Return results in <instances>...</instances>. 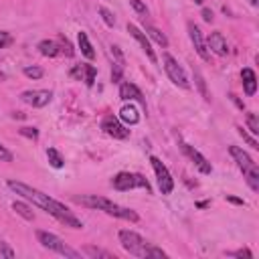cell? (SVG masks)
<instances>
[{
  "label": "cell",
  "mask_w": 259,
  "mask_h": 259,
  "mask_svg": "<svg viewBox=\"0 0 259 259\" xmlns=\"http://www.w3.org/2000/svg\"><path fill=\"white\" fill-rule=\"evenodd\" d=\"M0 255H2V257H6V259H12V257H14V251H12V247L6 243V241H2V239H0Z\"/></svg>",
  "instance_id": "cell-32"
},
{
  "label": "cell",
  "mask_w": 259,
  "mask_h": 259,
  "mask_svg": "<svg viewBox=\"0 0 259 259\" xmlns=\"http://www.w3.org/2000/svg\"><path fill=\"white\" fill-rule=\"evenodd\" d=\"M71 77H75V79L83 81V65H75V67L71 69Z\"/></svg>",
  "instance_id": "cell-38"
},
{
  "label": "cell",
  "mask_w": 259,
  "mask_h": 259,
  "mask_svg": "<svg viewBox=\"0 0 259 259\" xmlns=\"http://www.w3.org/2000/svg\"><path fill=\"white\" fill-rule=\"evenodd\" d=\"M146 37L148 39H152L154 43H156V45H160L162 49H166L168 47V39H166V34L162 32V30H158L156 27H150V25H146Z\"/></svg>",
  "instance_id": "cell-19"
},
{
  "label": "cell",
  "mask_w": 259,
  "mask_h": 259,
  "mask_svg": "<svg viewBox=\"0 0 259 259\" xmlns=\"http://www.w3.org/2000/svg\"><path fill=\"white\" fill-rule=\"evenodd\" d=\"M188 37H191V41H193V47L197 51V55L202 61L209 63L211 61V53H209V49H206V43H204V37H202L201 29L195 23H188Z\"/></svg>",
  "instance_id": "cell-10"
},
{
  "label": "cell",
  "mask_w": 259,
  "mask_h": 259,
  "mask_svg": "<svg viewBox=\"0 0 259 259\" xmlns=\"http://www.w3.org/2000/svg\"><path fill=\"white\" fill-rule=\"evenodd\" d=\"M101 130L106 132L108 136L115 138V140H126V138L130 136V130L122 124V119L115 117V115H106L103 117V122H101Z\"/></svg>",
  "instance_id": "cell-9"
},
{
  "label": "cell",
  "mask_w": 259,
  "mask_h": 259,
  "mask_svg": "<svg viewBox=\"0 0 259 259\" xmlns=\"http://www.w3.org/2000/svg\"><path fill=\"white\" fill-rule=\"evenodd\" d=\"M21 99L25 103H29V106H32V108H45L47 103L53 99V93H51L49 89H29V91L21 93Z\"/></svg>",
  "instance_id": "cell-11"
},
{
  "label": "cell",
  "mask_w": 259,
  "mask_h": 259,
  "mask_svg": "<svg viewBox=\"0 0 259 259\" xmlns=\"http://www.w3.org/2000/svg\"><path fill=\"white\" fill-rule=\"evenodd\" d=\"M195 83H197V87H199L202 99H204V101H211V95H209V91H206V81H204V77L201 75L199 69H195Z\"/></svg>",
  "instance_id": "cell-24"
},
{
  "label": "cell",
  "mask_w": 259,
  "mask_h": 259,
  "mask_svg": "<svg viewBox=\"0 0 259 259\" xmlns=\"http://www.w3.org/2000/svg\"><path fill=\"white\" fill-rule=\"evenodd\" d=\"M39 51L43 57H57L59 55V45L57 41H51V39H45L39 43Z\"/></svg>",
  "instance_id": "cell-20"
},
{
  "label": "cell",
  "mask_w": 259,
  "mask_h": 259,
  "mask_svg": "<svg viewBox=\"0 0 259 259\" xmlns=\"http://www.w3.org/2000/svg\"><path fill=\"white\" fill-rule=\"evenodd\" d=\"M227 201H229V202H233V204H245V201H243V199H237V197H227Z\"/></svg>",
  "instance_id": "cell-40"
},
{
  "label": "cell",
  "mask_w": 259,
  "mask_h": 259,
  "mask_svg": "<svg viewBox=\"0 0 259 259\" xmlns=\"http://www.w3.org/2000/svg\"><path fill=\"white\" fill-rule=\"evenodd\" d=\"M12 211H16V215H21V217H23V219H27V221H32V219H34V213H32V209H30L29 204L21 202V201L12 202Z\"/></svg>",
  "instance_id": "cell-21"
},
{
  "label": "cell",
  "mask_w": 259,
  "mask_h": 259,
  "mask_svg": "<svg viewBox=\"0 0 259 259\" xmlns=\"http://www.w3.org/2000/svg\"><path fill=\"white\" fill-rule=\"evenodd\" d=\"M23 73L29 77V79H41L43 75H45V71L41 67H37V65H32V67H25L23 69Z\"/></svg>",
  "instance_id": "cell-27"
},
{
  "label": "cell",
  "mask_w": 259,
  "mask_h": 259,
  "mask_svg": "<svg viewBox=\"0 0 259 259\" xmlns=\"http://www.w3.org/2000/svg\"><path fill=\"white\" fill-rule=\"evenodd\" d=\"M204 43H206V49H211L215 55H219V57L229 55V45H227V39L223 37L221 32H213L211 37L206 39Z\"/></svg>",
  "instance_id": "cell-14"
},
{
  "label": "cell",
  "mask_w": 259,
  "mask_h": 259,
  "mask_svg": "<svg viewBox=\"0 0 259 259\" xmlns=\"http://www.w3.org/2000/svg\"><path fill=\"white\" fill-rule=\"evenodd\" d=\"M12 43V37L8 32H4V30H0V49H4V47H8Z\"/></svg>",
  "instance_id": "cell-37"
},
{
  "label": "cell",
  "mask_w": 259,
  "mask_h": 259,
  "mask_svg": "<svg viewBox=\"0 0 259 259\" xmlns=\"http://www.w3.org/2000/svg\"><path fill=\"white\" fill-rule=\"evenodd\" d=\"M77 41H79V49H81L83 57H87L89 61H93V59H95V51H93V47H91V43H89L87 32L81 30V32L77 34Z\"/></svg>",
  "instance_id": "cell-18"
},
{
  "label": "cell",
  "mask_w": 259,
  "mask_h": 259,
  "mask_svg": "<svg viewBox=\"0 0 259 259\" xmlns=\"http://www.w3.org/2000/svg\"><path fill=\"white\" fill-rule=\"evenodd\" d=\"M112 186L115 191H122V193L132 191V188H144L146 193H152L150 182L142 174H134V172H119V174H115L112 180Z\"/></svg>",
  "instance_id": "cell-6"
},
{
  "label": "cell",
  "mask_w": 259,
  "mask_h": 259,
  "mask_svg": "<svg viewBox=\"0 0 259 259\" xmlns=\"http://www.w3.org/2000/svg\"><path fill=\"white\" fill-rule=\"evenodd\" d=\"M99 14H101L103 23H106L108 27H115V16L112 14V10H108L106 6H101V8H99Z\"/></svg>",
  "instance_id": "cell-29"
},
{
  "label": "cell",
  "mask_w": 259,
  "mask_h": 259,
  "mask_svg": "<svg viewBox=\"0 0 259 259\" xmlns=\"http://www.w3.org/2000/svg\"><path fill=\"white\" fill-rule=\"evenodd\" d=\"M47 158H49V164L53 166V168H63L65 166L63 156L59 154V150H55V148H49L47 150Z\"/></svg>",
  "instance_id": "cell-23"
},
{
  "label": "cell",
  "mask_w": 259,
  "mask_h": 259,
  "mask_svg": "<svg viewBox=\"0 0 259 259\" xmlns=\"http://www.w3.org/2000/svg\"><path fill=\"white\" fill-rule=\"evenodd\" d=\"M95 75H97V69L93 65H83V81H85V85H87V87H93Z\"/></svg>",
  "instance_id": "cell-25"
},
{
  "label": "cell",
  "mask_w": 259,
  "mask_h": 259,
  "mask_svg": "<svg viewBox=\"0 0 259 259\" xmlns=\"http://www.w3.org/2000/svg\"><path fill=\"white\" fill-rule=\"evenodd\" d=\"M10 191H14L16 195H21L23 199L30 201L34 206H39V209L47 211L51 217H55L59 223H63L65 227H71V229H83V223L67 209V206L55 199H51L49 195H45L43 191H39V188H32L25 182H19V180H8L6 182Z\"/></svg>",
  "instance_id": "cell-1"
},
{
  "label": "cell",
  "mask_w": 259,
  "mask_h": 259,
  "mask_svg": "<svg viewBox=\"0 0 259 259\" xmlns=\"http://www.w3.org/2000/svg\"><path fill=\"white\" fill-rule=\"evenodd\" d=\"M130 4H132V8L140 14V19L142 21H146V16H148V6L142 2V0H130Z\"/></svg>",
  "instance_id": "cell-28"
},
{
  "label": "cell",
  "mask_w": 259,
  "mask_h": 259,
  "mask_svg": "<svg viewBox=\"0 0 259 259\" xmlns=\"http://www.w3.org/2000/svg\"><path fill=\"white\" fill-rule=\"evenodd\" d=\"M227 255H231V257H239V259H251L253 257V253L249 251V249H239V251H229Z\"/></svg>",
  "instance_id": "cell-36"
},
{
  "label": "cell",
  "mask_w": 259,
  "mask_h": 259,
  "mask_svg": "<svg viewBox=\"0 0 259 259\" xmlns=\"http://www.w3.org/2000/svg\"><path fill=\"white\" fill-rule=\"evenodd\" d=\"M128 32L132 34V37L140 43V47L144 49V53L148 55V59L152 61V63H156L158 61V57H156V53H154V49H152V43H150V39L146 37V32L144 30H140L136 25H128Z\"/></svg>",
  "instance_id": "cell-13"
},
{
  "label": "cell",
  "mask_w": 259,
  "mask_h": 259,
  "mask_svg": "<svg viewBox=\"0 0 259 259\" xmlns=\"http://www.w3.org/2000/svg\"><path fill=\"white\" fill-rule=\"evenodd\" d=\"M247 126H249L251 134H255V136L259 134V119L255 114H247Z\"/></svg>",
  "instance_id": "cell-31"
},
{
  "label": "cell",
  "mask_w": 259,
  "mask_h": 259,
  "mask_svg": "<svg viewBox=\"0 0 259 259\" xmlns=\"http://www.w3.org/2000/svg\"><path fill=\"white\" fill-rule=\"evenodd\" d=\"M229 154L233 156V160L237 162V166L243 170V174H245V180L247 184L251 186V191H259V168L257 164L253 162V158L249 156V154L243 150V148H239V146H229Z\"/></svg>",
  "instance_id": "cell-4"
},
{
  "label": "cell",
  "mask_w": 259,
  "mask_h": 259,
  "mask_svg": "<svg viewBox=\"0 0 259 259\" xmlns=\"http://www.w3.org/2000/svg\"><path fill=\"white\" fill-rule=\"evenodd\" d=\"M0 162H12V152L4 144H0Z\"/></svg>",
  "instance_id": "cell-34"
},
{
  "label": "cell",
  "mask_w": 259,
  "mask_h": 259,
  "mask_svg": "<svg viewBox=\"0 0 259 259\" xmlns=\"http://www.w3.org/2000/svg\"><path fill=\"white\" fill-rule=\"evenodd\" d=\"M195 4H204V0H193Z\"/></svg>",
  "instance_id": "cell-41"
},
{
  "label": "cell",
  "mask_w": 259,
  "mask_h": 259,
  "mask_svg": "<svg viewBox=\"0 0 259 259\" xmlns=\"http://www.w3.org/2000/svg\"><path fill=\"white\" fill-rule=\"evenodd\" d=\"M150 164H152L154 172H156V180H158L160 193H162V195H170L172 191H174V180H172L168 168H166V166L162 164V160L156 158V156H150Z\"/></svg>",
  "instance_id": "cell-8"
},
{
  "label": "cell",
  "mask_w": 259,
  "mask_h": 259,
  "mask_svg": "<svg viewBox=\"0 0 259 259\" xmlns=\"http://www.w3.org/2000/svg\"><path fill=\"white\" fill-rule=\"evenodd\" d=\"M237 132H239V136H241V138H243V140H245V142H247V144H249L251 148H255V150L259 148V142L255 140V138H253V136H249V134H247V132H245L243 128H241V126L237 128Z\"/></svg>",
  "instance_id": "cell-30"
},
{
  "label": "cell",
  "mask_w": 259,
  "mask_h": 259,
  "mask_svg": "<svg viewBox=\"0 0 259 259\" xmlns=\"http://www.w3.org/2000/svg\"><path fill=\"white\" fill-rule=\"evenodd\" d=\"M202 19H204L206 23H213V10H209V8H202Z\"/></svg>",
  "instance_id": "cell-39"
},
{
  "label": "cell",
  "mask_w": 259,
  "mask_h": 259,
  "mask_svg": "<svg viewBox=\"0 0 259 259\" xmlns=\"http://www.w3.org/2000/svg\"><path fill=\"white\" fill-rule=\"evenodd\" d=\"M21 136L30 138V140H37V138H39V130L37 128H21Z\"/></svg>",
  "instance_id": "cell-35"
},
{
  "label": "cell",
  "mask_w": 259,
  "mask_h": 259,
  "mask_svg": "<svg viewBox=\"0 0 259 259\" xmlns=\"http://www.w3.org/2000/svg\"><path fill=\"white\" fill-rule=\"evenodd\" d=\"M4 79H6V75H4L2 71H0V81H4Z\"/></svg>",
  "instance_id": "cell-42"
},
{
  "label": "cell",
  "mask_w": 259,
  "mask_h": 259,
  "mask_svg": "<svg viewBox=\"0 0 259 259\" xmlns=\"http://www.w3.org/2000/svg\"><path fill=\"white\" fill-rule=\"evenodd\" d=\"M119 119L126 122V124H130V126H136L138 122H140V114H138V110L132 106V103H130V106L126 103V106L119 110Z\"/></svg>",
  "instance_id": "cell-17"
},
{
  "label": "cell",
  "mask_w": 259,
  "mask_h": 259,
  "mask_svg": "<svg viewBox=\"0 0 259 259\" xmlns=\"http://www.w3.org/2000/svg\"><path fill=\"white\" fill-rule=\"evenodd\" d=\"M119 97H122L124 101H130V99H136L140 106L146 110V99H144V95H142V91L136 87L134 83H130V81H126V83H122V87H119Z\"/></svg>",
  "instance_id": "cell-15"
},
{
  "label": "cell",
  "mask_w": 259,
  "mask_h": 259,
  "mask_svg": "<svg viewBox=\"0 0 259 259\" xmlns=\"http://www.w3.org/2000/svg\"><path fill=\"white\" fill-rule=\"evenodd\" d=\"M73 202L81 204V206H89V209H97V211H103L112 217H117V219H126L130 223H138L140 217H138L136 211L132 209H126V206H119L115 204L114 201L106 199V197H97V195H81V197H73Z\"/></svg>",
  "instance_id": "cell-2"
},
{
  "label": "cell",
  "mask_w": 259,
  "mask_h": 259,
  "mask_svg": "<svg viewBox=\"0 0 259 259\" xmlns=\"http://www.w3.org/2000/svg\"><path fill=\"white\" fill-rule=\"evenodd\" d=\"M37 239H39V243H41L45 249L55 251V253H59V255H63V257H69V259H79V257H81L79 251L71 249V247H69L61 237H57L55 233H49V231H37Z\"/></svg>",
  "instance_id": "cell-5"
},
{
  "label": "cell",
  "mask_w": 259,
  "mask_h": 259,
  "mask_svg": "<svg viewBox=\"0 0 259 259\" xmlns=\"http://www.w3.org/2000/svg\"><path fill=\"white\" fill-rule=\"evenodd\" d=\"M162 63H164V71H166V75L170 77L172 83L178 85V87H182V89H191V83H188V77L184 73V69L178 65V61L174 57L168 55V53H164Z\"/></svg>",
  "instance_id": "cell-7"
},
{
  "label": "cell",
  "mask_w": 259,
  "mask_h": 259,
  "mask_svg": "<svg viewBox=\"0 0 259 259\" xmlns=\"http://www.w3.org/2000/svg\"><path fill=\"white\" fill-rule=\"evenodd\" d=\"M57 45H59V53H65V57H73V47H71V43H69V39L65 37V34H59Z\"/></svg>",
  "instance_id": "cell-26"
},
{
  "label": "cell",
  "mask_w": 259,
  "mask_h": 259,
  "mask_svg": "<svg viewBox=\"0 0 259 259\" xmlns=\"http://www.w3.org/2000/svg\"><path fill=\"white\" fill-rule=\"evenodd\" d=\"M83 253H85V255H89V257H93V259H97V257H103V259H115L114 253L103 251V249H97V247H93V245L83 247Z\"/></svg>",
  "instance_id": "cell-22"
},
{
  "label": "cell",
  "mask_w": 259,
  "mask_h": 259,
  "mask_svg": "<svg viewBox=\"0 0 259 259\" xmlns=\"http://www.w3.org/2000/svg\"><path fill=\"white\" fill-rule=\"evenodd\" d=\"M241 79H243V89H245V93L247 95H255V91H257V77H255V71L253 69H243L241 71Z\"/></svg>",
  "instance_id": "cell-16"
},
{
  "label": "cell",
  "mask_w": 259,
  "mask_h": 259,
  "mask_svg": "<svg viewBox=\"0 0 259 259\" xmlns=\"http://www.w3.org/2000/svg\"><path fill=\"white\" fill-rule=\"evenodd\" d=\"M180 148H182V152L186 154V156L195 162V166L202 172V174H211V172H213V166H211V162L206 160L199 150H195L191 144H184V142H180Z\"/></svg>",
  "instance_id": "cell-12"
},
{
  "label": "cell",
  "mask_w": 259,
  "mask_h": 259,
  "mask_svg": "<svg viewBox=\"0 0 259 259\" xmlns=\"http://www.w3.org/2000/svg\"><path fill=\"white\" fill-rule=\"evenodd\" d=\"M249 2H251L253 6H257V2H259V0H249Z\"/></svg>",
  "instance_id": "cell-43"
},
{
  "label": "cell",
  "mask_w": 259,
  "mask_h": 259,
  "mask_svg": "<svg viewBox=\"0 0 259 259\" xmlns=\"http://www.w3.org/2000/svg\"><path fill=\"white\" fill-rule=\"evenodd\" d=\"M117 237H119L122 247L134 257H142V259H164V257H168L162 249L146 243V239L142 235H138V233H134L130 229H122L117 233Z\"/></svg>",
  "instance_id": "cell-3"
},
{
  "label": "cell",
  "mask_w": 259,
  "mask_h": 259,
  "mask_svg": "<svg viewBox=\"0 0 259 259\" xmlns=\"http://www.w3.org/2000/svg\"><path fill=\"white\" fill-rule=\"evenodd\" d=\"M122 73H124V65L122 63H115L114 69H112V81L117 83L119 79H122Z\"/></svg>",
  "instance_id": "cell-33"
}]
</instances>
